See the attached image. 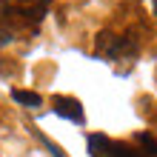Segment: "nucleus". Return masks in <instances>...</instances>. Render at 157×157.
I'll list each match as a JSON object with an SVG mask.
<instances>
[{
	"instance_id": "obj_6",
	"label": "nucleus",
	"mask_w": 157,
	"mask_h": 157,
	"mask_svg": "<svg viewBox=\"0 0 157 157\" xmlns=\"http://www.w3.org/2000/svg\"><path fill=\"white\" fill-rule=\"evenodd\" d=\"M137 140L146 146V154H157V140H151L149 134H137Z\"/></svg>"
},
{
	"instance_id": "obj_8",
	"label": "nucleus",
	"mask_w": 157,
	"mask_h": 157,
	"mask_svg": "<svg viewBox=\"0 0 157 157\" xmlns=\"http://www.w3.org/2000/svg\"><path fill=\"white\" fill-rule=\"evenodd\" d=\"M12 40H14V34H12V32H6V29H0V46H9Z\"/></svg>"
},
{
	"instance_id": "obj_5",
	"label": "nucleus",
	"mask_w": 157,
	"mask_h": 157,
	"mask_svg": "<svg viewBox=\"0 0 157 157\" xmlns=\"http://www.w3.org/2000/svg\"><path fill=\"white\" fill-rule=\"evenodd\" d=\"M109 157H140L134 149H128L123 143H112V149H109Z\"/></svg>"
},
{
	"instance_id": "obj_2",
	"label": "nucleus",
	"mask_w": 157,
	"mask_h": 157,
	"mask_svg": "<svg viewBox=\"0 0 157 157\" xmlns=\"http://www.w3.org/2000/svg\"><path fill=\"white\" fill-rule=\"evenodd\" d=\"M12 97H14V103H20V106H26V109H37V106H43V97L37 94V91L14 89V91H12Z\"/></svg>"
},
{
	"instance_id": "obj_7",
	"label": "nucleus",
	"mask_w": 157,
	"mask_h": 157,
	"mask_svg": "<svg viewBox=\"0 0 157 157\" xmlns=\"http://www.w3.org/2000/svg\"><path fill=\"white\" fill-rule=\"evenodd\" d=\"M40 140H43V146H46V149L52 151V157H66V154H63V149H60L57 143H52L49 137H43V134H40Z\"/></svg>"
},
{
	"instance_id": "obj_4",
	"label": "nucleus",
	"mask_w": 157,
	"mask_h": 157,
	"mask_svg": "<svg viewBox=\"0 0 157 157\" xmlns=\"http://www.w3.org/2000/svg\"><path fill=\"white\" fill-rule=\"evenodd\" d=\"M120 49V40L114 37L112 32H100L97 34V52H109V54H117Z\"/></svg>"
},
{
	"instance_id": "obj_1",
	"label": "nucleus",
	"mask_w": 157,
	"mask_h": 157,
	"mask_svg": "<svg viewBox=\"0 0 157 157\" xmlns=\"http://www.w3.org/2000/svg\"><path fill=\"white\" fill-rule=\"evenodd\" d=\"M54 112H57L60 117L71 120V123H77V126L86 123V117H83V106H80V100H75V97H54Z\"/></svg>"
},
{
	"instance_id": "obj_3",
	"label": "nucleus",
	"mask_w": 157,
	"mask_h": 157,
	"mask_svg": "<svg viewBox=\"0 0 157 157\" xmlns=\"http://www.w3.org/2000/svg\"><path fill=\"white\" fill-rule=\"evenodd\" d=\"M109 149H112V140L103 134H89V154L91 157H109Z\"/></svg>"
},
{
	"instance_id": "obj_9",
	"label": "nucleus",
	"mask_w": 157,
	"mask_h": 157,
	"mask_svg": "<svg viewBox=\"0 0 157 157\" xmlns=\"http://www.w3.org/2000/svg\"><path fill=\"white\" fill-rule=\"evenodd\" d=\"M151 6H154V14H157V0H151Z\"/></svg>"
}]
</instances>
